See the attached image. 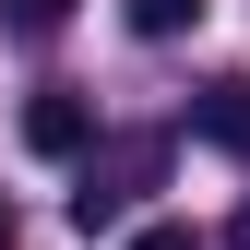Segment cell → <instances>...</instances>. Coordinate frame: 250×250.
I'll list each match as a JSON object with an SVG mask.
<instances>
[{"label":"cell","instance_id":"1","mask_svg":"<svg viewBox=\"0 0 250 250\" xmlns=\"http://www.w3.org/2000/svg\"><path fill=\"white\" fill-rule=\"evenodd\" d=\"M24 143H36V155H83V143H96V107H83V96H36V107H24Z\"/></svg>","mask_w":250,"mask_h":250},{"label":"cell","instance_id":"2","mask_svg":"<svg viewBox=\"0 0 250 250\" xmlns=\"http://www.w3.org/2000/svg\"><path fill=\"white\" fill-rule=\"evenodd\" d=\"M191 131L214 155H250V83H203V96H191Z\"/></svg>","mask_w":250,"mask_h":250},{"label":"cell","instance_id":"3","mask_svg":"<svg viewBox=\"0 0 250 250\" xmlns=\"http://www.w3.org/2000/svg\"><path fill=\"white\" fill-rule=\"evenodd\" d=\"M119 24H131V36H191L203 0H119Z\"/></svg>","mask_w":250,"mask_h":250},{"label":"cell","instance_id":"4","mask_svg":"<svg viewBox=\"0 0 250 250\" xmlns=\"http://www.w3.org/2000/svg\"><path fill=\"white\" fill-rule=\"evenodd\" d=\"M72 0H0V36H60Z\"/></svg>","mask_w":250,"mask_h":250},{"label":"cell","instance_id":"5","mask_svg":"<svg viewBox=\"0 0 250 250\" xmlns=\"http://www.w3.org/2000/svg\"><path fill=\"white\" fill-rule=\"evenodd\" d=\"M119 203H131V191H107V179H83V191H72V227H83V238H96V227H119Z\"/></svg>","mask_w":250,"mask_h":250},{"label":"cell","instance_id":"6","mask_svg":"<svg viewBox=\"0 0 250 250\" xmlns=\"http://www.w3.org/2000/svg\"><path fill=\"white\" fill-rule=\"evenodd\" d=\"M131 250H203V238H191V227H143Z\"/></svg>","mask_w":250,"mask_h":250},{"label":"cell","instance_id":"7","mask_svg":"<svg viewBox=\"0 0 250 250\" xmlns=\"http://www.w3.org/2000/svg\"><path fill=\"white\" fill-rule=\"evenodd\" d=\"M227 250H250V203H238V214H227Z\"/></svg>","mask_w":250,"mask_h":250},{"label":"cell","instance_id":"8","mask_svg":"<svg viewBox=\"0 0 250 250\" xmlns=\"http://www.w3.org/2000/svg\"><path fill=\"white\" fill-rule=\"evenodd\" d=\"M0 250H12V203H0Z\"/></svg>","mask_w":250,"mask_h":250}]
</instances>
